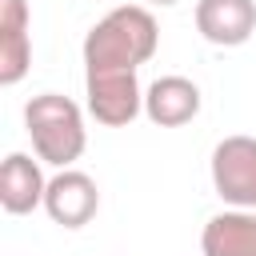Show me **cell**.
Returning <instances> with one entry per match:
<instances>
[{
    "label": "cell",
    "mask_w": 256,
    "mask_h": 256,
    "mask_svg": "<svg viewBox=\"0 0 256 256\" xmlns=\"http://www.w3.org/2000/svg\"><path fill=\"white\" fill-rule=\"evenodd\" d=\"M160 48L156 16L144 4H120L84 36V76L88 72H136Z\"/></svg>",
    "instance_id": "6da1fadb"
},
{
    "label": "cell",
    "mask_w": 256,
    "mask_h": 256,
    "mask_svg": "<svg viewBox=\"0 0 256 256\" xmlns=\"http://www.w3.org/2000/svg\"><path fill=\"white\" fill-rule=\"evenodd\" d=\"M24 128L32 136V152L36 160L52 164V168H72L84 148H88V128H84V112L76 100L60 96V92H40L24 104Z\"/></svg>",
    "instance_id": "7a4b0ae2"
},
{
    "label": "cell",
    "mask_w": 256,
    "mask_h": 256,
    "mask_svg": "<svg viewBox=\"0 0 256 256\" xmlns=\"http://www.w3.org/2000/svg\"><path fill=\"white\" fill-rule=\"evenodd\" d=\"M212 188L224 204L256 212V140L224 136L212 148Z\"/></svg>",
    "instance_id": "3957f363"
},
{
    "label": "cell",
    "mask_w": 256,
    "mask_h": 256,
    "mask_svg": "<svg viewBox=\"0 0 256 256\" xmlns=\"http://www.w3.org/2000/svg\"><path fill=\"white\" fill-rule=\"evenodd\" d=\"M84 96H88V112L104 128H124L144 112V92L136 72H88Z\"/></svg>",
    "instance_id": "277c9868"
},
{
    "label": "cell",
    "mask_w": 256,
    "mask_h": 256,
    "mask_svg": "<svg viewBox=\"0 0 256 256\" xmlns=\"http://www.w3.org/2000/svg\"><path fill=\"white\" fill-rule=\"evenodd\" d=\"M44 212L60 228H84L100 212V188H96V180L88 172H80V168H60L48 180Z\"/></svg>",
    "instance_id": "5b68a950"
},
{
    "label": "cell",
    "mask_w": 256,
    "mask_h": 256,
    "mask_svg": "<svg viewBox=\"0 0 256 256\" xmlns=\"http://www.w3.org/2000/svg\"><path fill=\"white\" fill-rule=\"evenodd\" d=\"M32 68V12L28 0H0V84L12 88Z\"/></svg>",
    "instance_id": "8992f818"
},
{
    "label": "cell",
    "mask_w": 256,
    "mask_h": 256,
    "mask_svg": "<svg viewBox=\"0 0 256 256\" xmlns=\"http://www.w3.org/2000/svg\"><path fill=\"white\" fill-rule=\"evenodd\" d=\"M196 32L216 48H240L256 32V0H196Z\"/></svg>",
    "instance_id": "52a82bcc"
},
{
    "label": "cell",
    "mask_w": 256,
    "mask_h": 256,
    "mask_svg": "<svg viewBox=\"0 0 256 256\" xmlns=\"http://www.w3.org/2000/svg\"><path fill=\"white\" fill-rule=\"evenodd\" d=\"M200 112V88L188 76H156L144 88V116L156 128H180L196 120Z\"/></svg>",
    "instance_id": "ba28073f"
},
{
    "label": "cell",
    "mask_w": 256,
    "mask_h": 256,
    "mask_svg": "<svg viewBox=\"0 0 256 256\" xmlns=\"http://www.w3.org/2000/svg\"><path fill=\"white\" fill-rule=\"evenodd\" d=\"M44 192L48 180L40 172V160H32L28 152H12L0 164V208L8 216H28L44 208Z\"/></svg>",
    "instance_id": "9c48e42d"
},
{
    "label": "cell",
    "mask_w": 256,
    "mask_h": 256,
    "mask_svg": "<svg viewBox=\"0 0 256 256\" xmlns=\"http://www.w3.org/2000/svg\"><path fill=\"white\" fill-rule=\"evenodd\" d=\"M204 256H256V212L232 208L216 212L200 232Z\"/></svg>",
    "instance_id": "30bf717a"
},
{
    "label": "cell",
    "mask_w": 256,
    "mask_h": 256,
    "mask_svg": "<svg viewBox=\"0 0 256 256\" xmlns=\"http://www.w3.org/2000/svg\"><path fill=\"white\" fill-rule=\"evenodd\" d=\"M144 4H156V8H172V4H180V0H144Z\"/></svg>",
    "instance_id": "8fae6325"
}]
</instances>
